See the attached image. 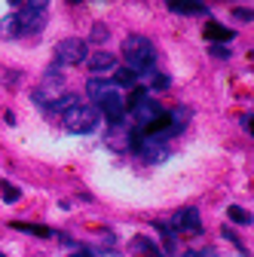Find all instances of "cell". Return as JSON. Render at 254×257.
Here are the masks:
<instances>
[{
  "label": "cell",
  "instance_id": "obj_1",
  "mask_svg": "<svg viewBox=\"0 0 254 257\" xmlns=\"http://www.w3.org/2000/svg\"><path fill=\"white\" fill-rule=\"evenodd\" d=\"M122 58H125V64H129V71H135L138 77H150V74H153V61H156L153 40H150V37H141V34L125 37V43H122Z\"/></svg>",
  "mask_w": 254,
  "mask_h": 257
},
{
  "label": "cell",
  "instance_id": "obj_2",
  "mask_svg": "<svg viewBox=\"0 0 254 257\" xmlns=\"http://www.w3.org/2000/svg\"><path fill=\"white\" fill-rule=\"evenodd\" d=\"M129 110H132V119L138 122V128H144L147 122H153L156 116H163V113H166L163 104L156 101V98H150V92H144V89H135V92H132Z\"/></svg>",
  "mask_w": 254,
  "mask_h": 257
},
{
  "label": "cell",
  "instance_id": "obj_3",
  "mask_svg": "<svg viewBox=\"0 0 254 257\" xmlns=\"http://www.w3.org/2000/svg\"><path fill=\"white\" fill-rule=\"evenodd\" d=\"M16 28L19 34H37V31H43L46 25V4H19L16 7Z\"/></svg>",
  "mask_w": 254,
  "mask_h": 257
},
{
  "label": "cell",
  "instance_id": "obj_4",
  "mask_svg": "<svg viewBox=\"0 0 254 257\" xmlns=\"http://www.w3.org/2000/svg\"><path fill=\"white\" fill-rule=\"evenodd\" d=\"M86 58H89V46L80 37H68L55 46V68H61V64H65V68H77Z\"/></svg>",
  "mask_w": 254,
  "mask_h": 257
},
{
  "label": "cell",
  "instance_id": "obj_5",
  "mask_svg": "<svg viewBox=\"0 0 254 257\" xmlns=\"http://www.w3.org/2000/svg\"><path fill=\"white\" fill-rule=\"evenodd\" d=\"M98 110L95 107H86V104H77L65 113V125H68V132H77V135H86L92 132L95 125H98Z\"/></svg>",
  "mask_w": 254,
  "mask_h": 257
},
{
  "label": "cell",
  "instance_id": "obj_6",
  "mask_svg": "<svg viewBox=\"0 0 254 257\" xmlns=\"http://www.w3.org/2000/svg\"><path fill=\"white\" fill-rule=\"evenodd\" d=\"M169 227H172L175 233H199V230H202V220H199V208L187 205V208L175 211V214H172V223H169Z\"/></svg>",
  "mask_w": 254,
  "mask_h": 257
},
{
  "label": "cell",
  "instance_id": "obj_7",
  "mask_svg": "<svg viewBox=\"0 0 254 257\" xmlns=\"http://www.w3.org/2000/svg\"><path fill=\"white\" fill-rule=\"evenodd\" d=\"M101 107V113L107 116V122L110 125H116L119 122V116H122V110H125V95H119V89H113V92H107V95H101L98 101H95Z\"/></svg>",
  "mask_w": 254,
  "mask_h": 257
},
{
  "label": "cell",
  "instance_id": "obj_8",
  "mask_svg": "<svg viewBox=\"0 0 254 257\" xmlns=\"http://www.w3.org/2000/svg\"><path fill=\"white\" fill-rule=\"evenodd\" d=\"M113 64H116V58H113L110 52L101 49V52H95V55L89 58V71H92L95 77H101L104 71H113Z\"/></svg>",
  "mask_w": 254,
  "mask_h": 257
},
{
  "label": "cell",
  "instance_id": "obj_9",
  "mask_svg": "<svg viewBox=\"0 0 254 257\" xmlns=\"http://www.w3.org/2000/svg\"><path fill=\"white\" fill-rule=\"evenodd\" d=\"M236 34L230 28H224V25H214V22H208L205 25V40H211V43H217V46H224L227 40H233Z\"/></svg>",
  "mask_w": 254,
  "mask_h": 257
},
{
  "label": "cell",
  "instance_id": "obj_10",
  "mask_svg": "<svg viewBox=\"0 0 254 257\" xmlns=\"http://www.w3.org/2000/svg\"><path fill=\"white\" fill-rule=\"evenodd\" d=\"M116 86L110 83V80H101V77H92L89 83H86V92H89V98L92 101H98L101 95H107V92H113Z\"/></svg>",
  "mask_w": 254,
  "mask_h": 257
},
{
  "label": "cell",
  "instance_id": "obj_11",
  "mask_svg": "<svg viewBox=\"0 0 254 257\" xmlns=\"http://www.w3.org/2000/svg\"><path fill=\"white\" fill-rule=\"evenodd\" d=\"M169 10L172 13H181V16H208V7L205 4H184V0H172Z\"/></svg>",
  "mask_w": 254,
  "mask_h": 257
},
{
  "label": "cell",
  "instance_id": "obj_12",
  "mask_svg": "<svg viewBox=\"0 0 254 257\" xmlns=\"http://www.w3.org/2000/svg\"><path fill=\"white\" fill-rule=\"evenodd\" d=\"M46 107H49V110H55V113H68L71 107H77V95L65 92V95H58V98L46 101Z\"/></svg>",
  "mask_w": 254,
  "mask_h": 257
},
{
  "label": "cell",
  "instance_id": "obj_13",
  "mask_svg": "<svg viewBox=\"0 0 254 257\" xmlns=\"http://www.w3.org/2000/svg\"><path fill=\"white\" fill-rule=\"evenodd\" d=\"M13 230L31 233V236H40V239H49V236H52V230H49V227H40V223H22V220H13Z\"/></svg>",
  "mask_w": 254,
  "mask_h": 257
},
{
  "label": "cell",
  "instance_id": "obj_14",
  "mask_svg": "<svg viewBox=\"0 0 254 257\" xmlns=\"http://www.w3.org/2000/svg\"><path fill=\"white\" fill-rule=\"evenodd\" d=\"M132 248H135V251H141L144 257H163V251L156 248V245H153L150 239H144V236H138V239L132 242Z\"/></svg>",
  "mask_w": 254,
  "mask_h": 257
},
{
  "label": "cell",
  "instance_id": "obj_15",
  "mask_svg": "<svg viewBox=\"0 0 254 257\" xmlns=\"http://www.w3.org/2000/svg\"><path fill=\"white\" fill-rule=\"evenodd\" d=\"M230 220L233 223H239V227H248V223H251V211H245V208H239V205H230Z\"/></svg>",
  "mask_w": 254,
  "mask_h": 257
},
{
  "label": "cell",
  "instance_id": "obj_16",
  "mask_svg": "<svg viewBox=\"0 0 254 257\" xmlns=\"http://www.w3.org/2000/svg\"><path fill=\"white\" fill-rule=\"evenodd\" d=\"M19 196H22V193H19V187H13V184H7V181H0V199H4V202H19Z\"/></svg>",
  "mask_w": 254,
  "mask_h": 257
},
{
  "label": "cell",
  "instance_id": "obj_17",
  "mask_svg": "<svg viewBox=\"0 0 254 257\" xmlns=\"http://www.w3.org/2000/svg\"><path fill=\"white\" fill-rule=\"evenodd\" d=\"M135 80H138V74H135V71L122 68V71H116V77H113V86H135Z\"/></svg>",
  "mask_w": 254,
  "mask_h": 257
},
{
  "label": "cell",
  "instance_id": "obj_18",
  "mask_svg": "<svg viewBox=\"0 0 254 257\" xmlns=\"http://www.w3.org/2000/svg\"><path fill=\"white\" fill-rule=\"evenodd\" d=\"M0 34L4 37H19V28H16V16H7L0 22Z\"/></svg>",
  "mask_w": 254,
  "mask_h": 257
},
{
  "label": "cell",
  "instance_id": "obj_19",
  "mask_svg": "<svg viewBox=\"0 0 254 257\" xmlns=\"http://www.w3.org/2000/svg\"><path fill=\"white\" fill-rule=\"evenodd\" d=\"M156 230L163 233V242H166V251H175V236H172V227H166V223H156Z\"/></svg>",
  "mask_w": 254,
  "mask_h": 257
},
{
  "label": "cell",
  "instance_id": "obj_20",
  "mask_svg": "<svg viewBox=\"0 0 254 257\" xmlns=\"http://www.w3.org/2000/svg\"><path fill=\"white\" fill-rule=\"evenodd\" d=\"M92 40H95V43L107 40V28H104V25H95V28H92Z\"/></svg>",
  "mask_w": 254,
  "mask_h": 257
},
{
  "label": "cell",
  "instance_id": "obj_21",
  "mask_svg": "<svg viewBox=\"0 0 254 257\" xmlns=\"http://www.w3.org/2000/svg\"><path fill=\"white\" fill-rule=\"evenodd\" d=\"M150 83H153V89H169V77H163V74H150Z\"/></svg>",
  "mask_w": 254,
  "mask_h": 257
},
{
  "label": "cell",
  "instance_id": "obj_22",
  "mask_svg": "<svg viewBox=\"0 0 254 257\" xmlns=\"http://www.w3.org/2000/svg\"><path fill=\"white\" fill-rule=\"evenodd\" d=\"M184 257H214V248H202V251H187Z\"/></svg>",
  "mask_w": 254,
  "mask_h": 257
},
{
  "label": "cell",
  "instance_id": "obj_23",
  "mask_svg": "<svg viewBox=\"0 0 254 257\" xmlns=\"http://www.w3.org/2000/svg\"><path fill=\"white\" fill-rule=\"evenodd\" d=\"M242 128H245V132L251 135V113H245V116H242Z\"/></svg>",
  "mask_w": 254,
  "mask_h": 257
},
{
  "label": "cell",
  "instance_id": "obj_24",
  "mask_svg": "<svg viewBox=\"0 0 254 257\" xmlns=\"http://www.w3.org/2000/svg\"><path fill=\"white\" fill-rule=\"evenodd\" d=\"M236 16H239V19H248V22H251V10H245V7H239V10H236Z\"/></svg>",
  "mask_w": 254,
  "mask_h": 257
},
{
  "label": "cell",
  "instance_id": "obj_25",
  "mask_svg": "<svg viewBox=\"0 0 254 257\" xmlns=\"http://www.w3.org/2000/svg\"><path fill=\"white\" fill-rule=\"evenodd\" d=\"M224 236H227V239H230V242H236V239H233V233H230V230H224ZM239 251H242V254H248V251H245V248H242V245H239ZM248 257H251V254H248Z\"/></svg>",
  "mask_w": 254,
  "mask_h": 257
},
{
  "label": "cell",
  "instance_id": "obj_26",
  "mask_svg": "<svg viewBox=\"0 0 254 257\" xmlns=\"http://www.w3.org/2000/svg\"><path fill=\"white\" fill-rule=\"evenodd\" d=\"M71 257H92V254H86V251H77V254H71Z\"/></svg>",
  "mask_w": 254,
  "mask_h": 257
},
{
  "label": "cell",
  "instance_id": "obj_27",
  "mask_svg": "<svg viewBox=\"0 0 254 257\" xmlns=\"http://www.w3.org/2000/svg\"><path fill=\"white\" fill-rule=\"evenodd\" d=\"M0 257H4V254H0Z\"/></svg>",
  "mask_w": 254,
  "mask_h": 257
}]
</instances>
